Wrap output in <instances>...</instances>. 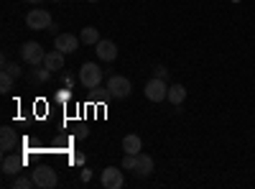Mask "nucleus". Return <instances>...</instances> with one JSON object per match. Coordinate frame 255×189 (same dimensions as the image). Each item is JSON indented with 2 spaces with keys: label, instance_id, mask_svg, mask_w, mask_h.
I'll return each mask as SVG.
<instances>
[{
  "label": "nucleus",
  "instance_id": "obj_1",
  "mask_svg": "<svg viewBox=\"0 0 255 189\" xmlns=\"http://www.w3.org/2000/svg\"><path fill=\"white\" fill-rule=\"evenodd\" d=\"M79 85L84 90H100L102 85V69L95 64V61H84L79 67Z\"/></svg>",
  "mask_w": 255,
  "mask_h": 189
},
{
  "label": "nucleus",
  "instance_id": "obj_2",
  "mask_svg": "<svg viewBox=\"0 0 255 189\" xmlns=\"http://www.w3.org/2000/svg\"><path fill=\"white\" fill-rule=\"evenodd\" d=\"M108 95L113 97V100H125V97H130V92H133V85H130V79L128 77H120V74H115V77H110L108 79Z\"/></svg>",
  "mask_w": 255,
  "mask_h": 189
},
{
  "label": "nucleus",
  "instance_id": "obj_3",
  "mask_svg": "<svg viewBox=\"0 0 255 189\" xmlns=\"http://www.w3.org/2000/svg\"><path fill=\"white\" fill-rule=\"evenodd\" d=\"M20 59H23L26 64H31V67H41L44 59H46V51H44L41 44H36V41H26V44L20 46Z\"/></svg>",
  "mask_w": 255,
  "mask_h": 189
},
{
  "label": "nucleus",
  "instance_id": "obj_4",
  "mask_svg": "<svg viewBox=\"0 0 255 189\" xmlns=\"http://www.w3.org/2000/svg\"><path fill=\"white\" fill-rule=\"evenodd\" d=\"M143 92H145V97L151 100V102H163V100L168 97V85H166V79L153 77V79H148V82H145Z\"/></svg>",
  "mask_w": 255,
  "mask_h": 189
},
{
  "label": "nucleus",
  "instance_id": "obj_5",
  "mask_svg": "<svg viewBox=\"0 0 255 189\" xmlns=\"http://www.w3.org/2000/svg\"><path fill=\"white\" fill-rule=\"evenodd\" d=\"M26 26H28L31 31H46V28H51V26H54V23H51V13L44 10V8H33V10L26 15Z\"/></svg>",
  "mask_w": 255,
  "mask_h": 189
},
{
  "label": "nucleus",
  "instance_id": "obj_6",
  "mask_svg": "<svg viewBox=\"0 0 255 189\" xmlns=\"http://www.w3.org/2000/svg\"><path fill=\"white\" fill-rule=\"evenodd\" d=\"M31 177H33V182H36L38 189H54L59 184V177H56V172L51 169V166H38Z\"/></svg>",
  "mask_w": 255,
  "mask_h": 189
},
{
  "label": "nucleus",
  "instance_id": "obj_7",
  "mask_svg": "<svg viewBox=\"0 0 255 189\" xmlns=\"http://www.w3.org/2000/svg\"><path fill=\"white\" fill-rule=\"evenodd\" d=\"M120 169H123V166H120ZM120 169H118V166H108V169H102L100 184H102L105 189H120V187L125 184V177H123Z\"/></svg>",
  "mask_w": 255,
  "mask_h": 189
},
{
  "label": "nucleus",
  "instance_id": "obj_8",
  "mask_svg": "<svg viewBox=\"0 0 255 189\" xmlns=\"http://www.w3.org/2000/svg\"><path fill=\"white\" fill-rule=\"evenodd\" d=\"M79 44H82V38H77L74 33H59V36L54 38V49H59V51H64V54H74Z\"/></svg>",
  "mask_w": 255,
  "mask_h": 189
},
{
  "label": "nucleus",
  "instance_id": "obj_9",
  "mask_svg": "<svg viewBox=\"0 0 255 189\" xmlns=\"http://www.w3.org/2000/svg\"><path fill=\"white\" fill-rule=\"evenodd\" d=\"M95 51H97V59H100V61H115V59H118L115 41H108V38H100L97 46H95Z\"/></svg>",
  "mask_w": 255,
  "mask_h": 189
},
{
  "label": "nucleus",
  "instance_id": "obj_10",
  "mask_svg": "<svg viewBox=\"0 0 255 189\" xmlns=\"http://www.w3.org/2000/svg\"><path fill=\"white\" fill-rule=\"evenodd\" d=\"M64 56H67V54H64V51H59V49H54V51H46V59H44V64H41V67H46L49 72H61L64 69Z\"/></svg>",
  "mask_w": 255,
  "mask_h": 189
},
{
  "label": "nucleus",
  "instance_id": "obj_11",
  "mask_svg": "<svg viewBox=\"0 0 255 189\" xmlns=\"http://www.w3.org/2000/svg\"><path fill=\"white\" fill-rule=\"evenodd\" d=\"M23 166H26V159H15V156L5 154V159H3V174H8V177H18Z\"/></svg>",
  "mask_w": 255,
  "mask_h": 189
},
{
  "label": "nucleus",
  "instance_id": "obj_12",
  "mask_svg": "<svg viewBox=\"0 0 255 189\" xmlns=\"http://www.w3.org/2000/svg\"><path fill=\"white\" fill-rule=\"evenodd\" d=\"M15 143H18V136H15L13 128H8V125H5V128H0V151H3V154L13 151Z\"/></svg>",
  "mask_w": 255,
  "mask_h": 189
},
{
  "label": "nucleus",
  "instance_id": "obj_13",
  "mask_svg": "<svg viewBox=\"0 0 255 189\" xmlns=\"http://www.w3.org/2000/svg\"><path fill=\"white\" fill-rule=\"evenodd\" d=\"M135 177H151L153 174V156L148 154H138V164H135Z\"/></svg>",
  "mask_w": 255,
  "mask_h": 189
},
{
  "label": "nucleus",
  "instance_id": "obj_14",
  "mask_svg": "<svg viewBox=\"0 0 255 189\" xmlns=\"http://www.w3.org/2000/svg\"><path fill=\"white\" fill-rule=\"evenodd\" d=\"M168 102L174 105V108H181L184 100H186V87L184 85H168Z\"/></svg>",
  "mask_w": 255,
  "mask_h": 189
},
{
  "label": "nucleus",
  "instance_id": "obj_15",
  "mask_svg": "<svg viewBox=\"0 0 255 189\" xmlns=\"http://www.w3.org/2000/svg\"><path fill=\"white\" fill-rule=\"evenodd\" d=\"M140 149H143V141H140V136H135V133H128V136L123 138V151H125V154H140Z\"/></svg>",
  "mask_w": 255,
  "mask_h": 189
},
{
  "label": "nucleus",
  "instance_id": "obj_16",
  "mask_svg": "<svg viewBox=\"0 0 255 189\" xmlns=\"http://www.w3.org/2000/svg\"><path fill=\"white\" fill-rule=\"evenodd\" d=\"M79 38H82V44H84V46H97V41H100V31H97L95 26H84V28H82V33H79Z\"/></svg>",
  "mask_w": 255,
  "mask_h": 189
},
{
  "label": "nucleus",
  "instance_id": "obj_17",
  "mask_svg": "<svg viewBox=\"0 0 255 189\" xmlns=\"http://www.w3.org/2000/svg\"><path fill=\"white\" fill-rule=\"evenodd\" d=\"M31 187H36L33 177H23V174H18V177H15V182H13V189H31Z\"/></svg>",
  "mask_w": 255,
  "mask_h": 189
},
{
  "label": "nucleus",
  "instance_id": "obj_18",
  "mask_svg": "<svg viewBox=\"0 0 255 189\" xmlns=\"http://www.w3.org/2000/svg\"><path fill=\"white\" fill-rule=\"evenodd\" d=\"M13 79H15V77L3 69V74H0V92H10V90H13Z\"/></svg>",
  "mask_w": 255,
  "mask_h": 189
},
{
  "label": "nucleus",
  "instance_id": "obj_19",
  "mask_svg": "<svg viewBox=\"0 0 255 189\" xmlns=\"http://www.w3.org/2000/svg\"><path fill=\"white\" fill-rule=\"evenodd\" d=\"M135 164H138V154H125L123 161H120V166L128 172H135Z\"/></svg>",
  "mask_w": 255,
  "mask_h": 189
},
{
  "label": "nucleus",
  "instance_id": "obj_20",
  "mask_svg": "<svg viewBox=\"0 0 255 189\" xmlns=\"http://www.w3.org/2000/svg\"><path fill=\"white\" fill-rule=\"evenodd\" d=\"M51 74H54V72H49V69H46V67H41V69H38V67H36V69H33V74H31V77H33V79H36V82H46V79H49V77H51Z\"/></svg>",
  "mask_w": 255,
  "mask_h": 189
},
{
  "label": "nucleus",
  "instance_id": "obj_21",
  "mask_svg": "<svg viewBox=\"0 0 255 189\" xmlns=\"http://www.w3.org/2000/svg\"><path fill=\"white\" fill-rule=\"evenodd\" d=\"M3 69H5V72H10L13 77H20V67H18V64H10L8 59H3Z\"/></svg>",
  "mask_w": 255,
  "mask_h": 189
},
{
  "label": "nucleus",
  "instance_id": "obj_22",
  "mask_svg": "<svg viewBox=\"0 0 255 189\" xmlns=\"http://www.w3.org/2000/svg\"><path fill=\"white\" fill-rule=\"evenodd\" d=\"M153 77H161V79H168V69H166V67H156V69H153Z\"/></svg>",
  "mask_w": 255,
  "mask_h": 189
},
{
  "label": "nucleus",
  "instance_id": "obj_23",
  "mask_svg": "<svg viewBox=\"0 0 255 189\" xmlns=\"http://www.w3.org/2000/svg\"><path fill=\"white\" fill-rule=\"evenodd\" d=\"M82 179H84V182H90V179H92V174H90V169H84V172H82Z\"/></svg>",
  "mask_w": 255,
  "mask_h": 189
},
{
  "label": "nucleus",
  "instance_id": "obj_24",
  "mask_svg": "<svg viewBox=\"0 0 255 189\" xmlns=\"http://www.w3.org/2000/svg\"><path fill=\"white\" fill-rule=\"evenodd\" d=\"M77 138H87V128H79L77 131Z\"/></svg>",
  "mask_w": 255,
  "mask_h": 189
},
{
  "label": "nucleus",
  "instance_id": "obj_25",
  "mask_svg": "<svg viewBox=\"0 0 255 189\" xmlns=\"http://www.w3.org/2000/svg\"><path fill=\"white\" fill-rule=\"evenodd\" d=\"M26 3H33V5H38V3H41V0H26Z\"/></svg>",
  "mask_w": 255,
  "mask_h": 189
},
{
  "label": "nucleus",
  "instance_id": "obj_26",
  "mask_svg": "<svg viewBox=\"0 0 255 189\" xmlns=\"http://www.w3.org/2000/svg\"><path fill=\"white\" fill-rule=\"evenodd\" d=\"M90 3H97V0H90Z\"/></svg>",
  "mask_w": 255,
  "mask_h": 189
},
{
  "label": "nucleus",
  "instance_id": "obj_27",
  "mask_svg": "<svg viewBox=\"0 0 255 189\" xmlns=\"http://www.w3.org/2000/svg\"><path fill=\"white\" fill-rule=\"evenodd\" d=\"M54 3H59V0H54Z\"/></svg>",
  "mask_w": 255,
  "mask_h": 189
}]
</instances>
